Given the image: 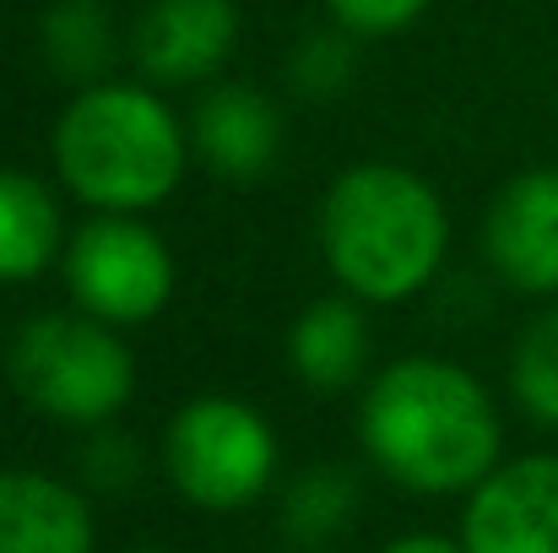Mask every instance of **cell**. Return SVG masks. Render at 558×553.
<instances>
[{
	"instance_id": "obj_1",
	"label": "cell",
	"mask_w": 558,
	"mask_h": 553,
	"mask_svg": "<svg viewBox=\"0 0 558 553\" xmlns=\"http://www.w3.org/2000/svg\"><path fill=\"white\" fill-rule=\"evenodd\" d=\"M359 440L407 494H472L505 461V423L488 385L450 359H396L364 385Z\"/></svg>"
},
{
	"instance_id": "obj_2",
	"label": "cell",
	"mask_w": 558,
	"mask_h": 553,
	"mask_svg": "<svg viewBox=\"0 0 558 553\" xmlns=\"http://www.w3.org/2000/svg\"><path fill=\"white\" fill-rule=\"evenodd\" d=\"M450 250L439 190L401 164H353L320 201V255L359 304L417 299Z\"/></svg>"
},
{
	"instance_id": "obj_3",
	"label": "cell",
	"mask_w": 558,
	"mask_h": 553,
	"mask_svg": "<svg viewBox=\"0 0 558 553\" xmlns=\"http://www.w3.org/2000/svg\"><path fill=\"white\" fill-rule=\"evenodd\" d=\"M49 158L60 184L87 212L142 217L180 190L190 131L158 87L109 76L71 93L49 131Z\"/></svg>"
},
{
	"instance_id": "obj_4",
	"label": "cell",
	"mask_w": 558,
	"mask_h": 553,
	"mask_svg": "<svg viewBox=\"0 0 558 553\" xmlns=\"http://www.w3.org/2000/svg\"><path fill=\"white\" fill-rule=\"evenodd\" d=\"M5 380L33 412L71 429H104L136 396V353L125 348L120 326L60 310L16 326L5 348Z\"/></svg>"
},
{
	"instance_id": "obj_5",
	"label": "cell",
	"mask_w": 558,
	"mask_h": 553,
	"mask_svg": "<svg viewBox=\"0 0 558 553\" xmlns=\"http://www.w3.org/2000/svg\"><path fill=\"white\" fill-rule=\"evenodd\" d=\"M163 472L195 510H244L277 478V429L239 396H190L163 429Z\"/></svg>"
},
{
	"instance_id": "obj_6",
	"label": "cell",
	"mask_w": 558,
	"mask_h": 553,
	"mask_svg": "<svg viewBox=\"0 0 558 553\" xmlns=\"http://www.w3.org/2000/svg\"><path fill=\"white\" fill-rule=\"evenodd\" d=\"M65 293L82 315H98L109 326H147L174 299V255L163 233L131 212H93L60 255Z\"/></svg>"
},
{
	"instance_id": "obj_7",
	"label": "cell",
	"mask_w": 558,
	"mask_h": 553,
	"mask_svg": "<svg viewBox=\"0 0 558 553\" xmlns=\"http://www.w3.org/2000/svg\"><path fill=\"white\" fill-rule=\"evenodd\" d=\"M466 553H558V456L499 461L461 516Z\"/></svg>"
},
{
	"instance_id": "obj_8",
	"label": "cell",
	"mask_w": 558,
	"mask_h": 553,
	"mask_svg": "<svg viewBox=\"0 0 558 553\" xmlns=\"http://www.w3.org/2000/svg\"><path fill=\"white\" fill-rule=\"evenodd\" d=\"M488 266L526 299H558V169H521L483 217Z\"/></svg>"
},
{
	"instance_id": "obj_9",
	"label": "cell",
	"mask_w": 558,
	"mask_h": 553,
	"mask_svg": "<svg viewBox=\"0 0 558 553\" xmlns=\"http://www.w3.org/2000/svg\"><path fill=\"white\" fill-rule=\"evenodd\" d=\"M239 44L233 0H153L131 33V55L153 87L211 82Z\"/></svg>"
},
{
	"instance_id": "obj_10",
	"label": "cell",
	"mask_w": 558,
	"mask_h": 553,
	"mask_svg": "<svg viewBox=\"0 0 558 553\" xmlns=\"http://www.w3.org/2000/svg\"><path fill=\"white\" fill-rule=\"evenodd\" d=\"M190 153L217 180H260L282 153V115L250 82H217L190 115Z\"/></svg>"
},
{
	"instance_id": "obj_11",
	"label": "cell",
	"mask_w": 558,
	"mask_h": 553,
	"mask_svg": "<svg viewBox=\"0 0 558 553\" xmlns=\"http://www.w3.org/2000/svg\"><path fill=\"white\" fill-rule=\"evenodd\" d=\"M93 543L98 532L82 489L33 467L0 472V553H93Z\"/></svg>"
},
{
	"instance_id": "obj_12",
	"label": "cell",
	"mask_w": 558,
	"mask_h": 553,
	"mask_svg": "<svg viewBox=\"0 0 558 553\" xmlns=\"http://www.w3.org/2000/svg\"><path fill=\"white\" fill-rule=\"evenodd\" d=\"M288 364L315 396H342L369 369V315L353 293L315 299L288 332Z\"/></svg>"
},
{
	"instance_id": "obj_13",
	"label": "cell",
	"mask_w": 558,
	"mask_h": 553,
	"mask_svg": "<svg viewBox=\"0 0 558 553\" xmlns=\"http://www.w3.org/2000/svg\"><path fill=\"white\" fill-rule=\"evenodd\" d=\"M65 255V212L38 175L0 169V282H33Z\"/></svg>"
},
{
	"instance_id": "obj_14",
	"label": "cell",
	"mask_w": 558,
	"mask_h": 553,
	"mask_svg": "<svg viewBox=\"0 0 558 553\" xmlns=\"http://www.w3.org/2000/svg\"><path fill=\"white\" fill-rule=\"evenodd\" d=\"M38 44H44L49 71L65 76L71 87L109 82V65L120 55L114 16L104 11V0H54L38 22Z\"/></svg>"
},
{
	"instance_id": "obj_15",
	"label": "cell",
	"mask_w": 558,
	"mask_h": 553,
	"mask_svg": "<svg viewBox=\"0 0 558 553\" xmlns=\"http://www.w3.org/2000/svg\"><path fill=\"white\" fill-rule=\"evenodd\" d=\"M353 510H359V478L348 467H337V461L299 472L288 483V494H282V527H288L293 549L331 543L337 532H348Z\"/></svg>"
},
{
	"instance_id": "obj_16",
	"label": "cell",
	"mask_w": 558,
	"mask_h": 553,
	"mask_svg": "<svg viewBox=\"0 0 558 553\" xmlns=\"http://www.w3.org/2000/svg\"><path fill=\"white\" fill-rule=\"evenodd\" d=\"M510 396L521 401L526 418H537L543 429H558V299L543 304L515 337Z\"/></svg>"
},
{
	"instance_id": "obj_17",
	"label": "cell",
	"mask_w": 558,
	"mask_h": 553,
	"mask_svg": "<svg viewBox=\"0 0 558 553\" xmlns=\"http://www.w3.org/2000/svg\"><path fill=\"white\" fill-rule=\"evenodd\" d=\"M353 65H359V38L348 27H337V33L299 38V49L288 60V76L304 98H342L348 82H353Z\"/></svg>"
},
{
	"instance_id": "obj_18",
	"label": "cell",
	"mask_w": 558,
	"mask_h": 553,
	"mask_svg": "<svg viewBox=\"0 0 558 553\" xmlns=\"http://www.w3.org/2000/svg\"><path fill=\"white\" fill-rule=\"evenodd\" d=\"M142 472V456H136V445L120 434V429H93L87 434V450H82V478H87V489H98V494H120V489H131V478Z\"/></svg>"
},
{
	"instance_id": "obj_19",
	"label": "cell",
	"mask_w": 558,
	"mask_h": 553,
	"mask_svg": "<svg viewBox=\"0 0 558 553\" xmlns=\"http://www.w3.org/2000/svg\"><path fill=\"white\" fill-rule=\"evenodd\" d=\"M434 0H326L331 22L348 27L353 38H390L407 33Z\"/></svg>"
},
{
	"instance_id": "obj_20",
	"label": "cell",
	"mask_w": 558,
	"mask_h": 553,
	"mask_svg": "<svg viewBox=\"0 0 558 553\" xmlns=\"http://www.w3.org/2000/svg\"><path fill=\"white\" fill-rule=\"evenodd\" d=\"M379 553H466V549H461V543H450V538H439V532H407V538L385 543Z\"/></svg>"
},
{
	"instance_id": "obj_21",
	"label": "cell",
	"mask_w": 558,
	"mask_h": 553,
	"mask_svg": "<svg viewBox=\"0 0 558 553\" xmlns=\"http://www.w3.org/2000/svg\"><path fill=\"white\" fill-rule=\"evenodd\" d=\"M282 553H326V549H282Z\"/></svg>"
},
{
	"instance_id": "obj_22",
	"label": "cell",
	"mask_w": 558,
	"mask_h": 553,
	"mask_svg": "<svg viewBox=\"0 0 558 553\" xmlns=\"http://www.w3.org/2000/svg\"><path fill=\"white\" fill-rule=\"evenodd\" d=\"M125 553H163V549H125Z\"/></svg>"
}]
</instances>
